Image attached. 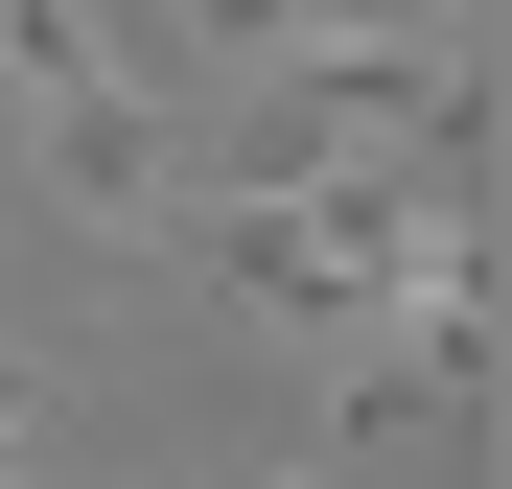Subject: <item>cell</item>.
<instances>
[{
  "instance_id": "obj_1",
  "label": "cell",
  "mask_w": 512,
  "mask_h": 489,
  "mask_svg": "<svg viewBox=\"0 0 512 489\" xmlns=\"http://www.w3.org/2000/svg\"><path fill=\"white\" fill-rule=\"evenodd\" d=\"M187 257H210L233 303H303L326 350H373V326H396V280H373V257H350L303 187H210V210H187Z\"/></svg>"
},
{
  "instance_id": "obj_2",
  "label": "cell",
  "mask_w": 512,
  "mask_h": 489,
  "mask_svg": "<svg viewBox=\"0 0 512 489\" xmlns=\"http://www.w3.org/2000/svg\"><path fill=\"white\" fill-rule=\"evenodd\" d=\"M256 489H280V466H256Z\"/></svg>"
}]
</instances>
